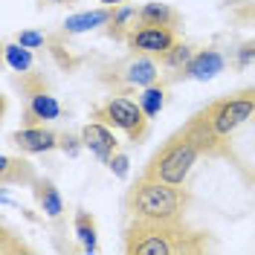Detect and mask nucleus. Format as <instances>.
Here are the masks:
<instances>
[{
  "mask_svg": "<svg viewBox=\"0 0 255 255\" xmlns=\"http://www.w3.org/2000/svg\"><path fill=\"white\" fill-rule=\"evenodd\" d=\"M139 105H142V111L154 119V116L165 108V87H162V84H151V87H145L142 96H139Z\"/></svg>",
  "mask_w": 255,
  "mask_h": 255,
  "instance_id": "obj_18",
  "label": "nucleus"
},
{
  "mask_svg": "<svg viewBox=\"0 0 255 255\" xmlns=\"http://www.w3.org/2000/svg\"><path fill=\"white\" fill-rule=\"evenodd\" d=\"M111 17H113V6H108V9H93V12H79V15H70L64 20V29L67 32H90L96 26L111 23Z\"/></svg>",
  "mask_w": 255,
  "mask_h": 255,
  "instance_id": "obj_13",
  "label": "nucleus"
},
{
  "mask_svg": "<svg viewBox=\"0 0 255 255\" xmlns=\"http://www.w3.org/2000/svg\"><path fill=\"white\" fill-rule=\"evenodd\" d=\"M206 247V232H191L183 221H130L125 229L128 255H194L203 253Z\"/></svg>",
  "mask_w": 255,
  "mask_h": 255,
  "instance_id": "obj_1",
  "label": "nucleus"
},
{
  "mask_svg": "<svg viewBox=\"0 0 255 255\" xmlns=\"http://www.w3.org/2000/svg\"><path fill=\"white\" fill-rule=\"evenodd\" d=\"M206 154V142L200 136V130L194 122H186L177 133H171L162 148H159L154 157L148 159L142 177L148 180H162V183H174V186H186V177L194 168V162Z\"/></svg>",
  "mask_w": 255,
  "mask_h": 255,
  "instance_id": "obj_2",
  "label": "nucleus"
},
{
  "mask_svg": "<svg viewBox=\"0 0 255 255\" xmlns=\"http://www.w3.org/2000/svg\"><path fill=\"white\" fill-rule=\"evenodd\" d=\"M223 55L218 49H200V52H194V58L186 64V70H183V79H194V81H209L215 79L218 73L223 70Z\"/></svg>",
  "mask_w": 255,
  "mask_h": 255,
  "instance_id": "obj_10",
  "label": "nucleus"
},
{
  "mask_svg": "<svg viewBox=\"0 0 255 255\" xmlns=\"http://www.w3.org/2000/svg\"><path fill=\"white\" fill-rule=\"evenodd\" d=\"M3 55H6V64L15 70V73H26L32 67V52L23 44H6V49H3Z\"/></svg>",
  "mask_w": 255,
  "mask_h": 255,
  "instance_id": "obj_19",
  "label": "nucleus"
},
{
  "mask_svg": "<svg viewBox=\"0 0 255 255\" xmlns=\"http://www.w3.org/2000/svg\"><path fill=\"white\" fill-rule=\"evenodd\" d=\"M96 119H102L105 125L119 128L130 142H142L145 136H148V122H151V116L142 111V105L130 102L125 96H111L96 111Z\"/></svg>",
  "mask_w": 255,
  "mask_h": 255,
  "instance_id": "obj_5",
  "label": "nucleus"
},
{
  "mask_svg": "<svg viewBox=\"0 0 255 255\" xmlns=\"http://www.w3.org/2000/svg\"><path fill=\"white\" fill-rule=\"evenodd\" d=\"M108 165H111V171L116 177H125L128 174V157H125V154H119V151L113 154V159L108 162Z\"/></svg>",
  "mask_w": 255,
  "mask_h": 255,
  "instance_id": "obj_22",
  "label": "nucleus"
},
{
  "mask_svg": "<svg viewBox=\"0 0 255 255\" xmlns=\"http://www.w3.org/2000/svg\"><path fill=\"white\" fill-rule=\"evenodd\" d=\"M12 145L23 154H44L61 145V133L49 130V128H23L12 133Z\"/></svg>",
  "mask_w": 255,
  "mask_h": 255,
  "instance_id": "obj_9",
  "label": "nucleus"
},
{
  "mask_svg": "<svg viewBox=\"0 0 255 255\" xmlns=\"http://www.w3.org/2000/svg\"><path fill=\"white\" fill-rule=\"evenodd\" d=\"M35 200H38V206L44 209V215L52 218V221H58L64 212V203H61V194L58 189L52 186V180H35Z\"/></svg>",
  "mask_w": 255,
  "mask_h": 255,
  "instance_id": "obj_14",
  "label": "nucleus"
},
{
  "mask_svg": "<svg viewBox=\"0 0 255 255\" xmlns=\"http://www.w3.org/2000/svg\"><path fill=\"white\" fill-rule=\"evenodd\" d=\"M0 180H3V186H9V183H32L35 180V171H32V165L26 159H12V157H0Z\"/></svg>",
  "mask_w": 255,
  "mask_h": 255,
  "instance_id": "obj_16",
  "label": "nucleus"
},
{
  "mask_svg": "<svg viewBox=\"0 0 255 255\" xmlns=\"http://www.w3.org/2000/svg\"><path fill=\"white\" fill-rule=\"evenodd\" d=\"M47 3H73V0H47Z\"/></svg>",
  "mask_w": 255,
  "mask_h": 255,
  "instance_id": "obj_26",
  "label": "nucleus"
},
{
  "mask_svg": "<svg viewBox=\"0 0 255 255\" xmlns=\"http://www.w3.org/2000/svg\"><path fill=\"white\" fill-rule=\"evenodd\" d=\"M250 61H255V41L253 44H244L238 49V67H247Z\"/></svg>",
  "mask_w": 255,
  "mask_h": 255,
  "instance_id": "obj_23",
  "label": "nucleus"
},
{
  "mask_svg": "<svg viewBox=\"0 0 255 255\" xmlns=\"http://www.w3.org/2000/svg\"><path fill=\"white\" fill-rule=\"evenodd\" d=\"M191 58H194V49H191L189 44H180V41H177L159 61L165 64V67H171V70H186V64H189Z\"/></svg>",
  "mask_w": 255,
  "mask_h": 255,
  "instance_id": "obj_20",
  "label": "nucleus"
},
{
  "mask_svg": "<svg viewBox=\"0 0 255 255\" xmlns=\"http://www.w3.org/2000/svg\"><path fill=\"white\" fill-rule=\"evenodd\" d=\"M102 3H105V6H122L125 0H102Z\"/></svg>",
  "mask_w": 255,
  "mask_h": 255,
  "instance_id": "obj_25",
  "label": "nucleus"
},
{
  "mask_svg": "<svg viewBox=\"0 0 255 255\" xmlns=\"http://www.w3.org/2000/svg\"><path fill=\"white\" fill-rule=\"evenodd\" d=\"M189 206V191L174 183H162V180H148L139 177L136 186H130L125 194V209L130 221H162V223H177L183 221Z\"/></svg>",
  "mask_w": 255,
  "mask_h": 255,
  "instance_id": "obj_4",
  "label": "nucleus"
},
{
  "mask_svg": "<svg viewBox=\"0 0 255 255\" xmlns=\"http://www.w3.org/2000/svg\"><path fill=\"white\" fill-rule=\"evenodd\" d=\"M125 44L133 52H142V55H151V58H162L177 44V38L171 26H145V23H139V29L130 32V38Z\"/></svg>",
  "mask_w": 255,
  "mask_h": 255,
  "instance_id": "obj_6",
  "label": "nucleus"
},
{
  "mask_svg": "<svg viewBox=\"0 0 255 255\" xmlns=\"http://www.w3.org/2000/svg\"><path fill=\"white\" fill-rule=\"evenodd\" d=\"M61 116V105H58V99L55 96L44 93V90H38V93H32L29 99V108H26V122H44V119H58Z\"/></svg>",
  "mask_w": 255,
  "mask_h": 255,
  "instance_id": "obj_12",
  "label": "nucleus"
},
{
  "mask_svg": "<svg viewBox=\"0 0 255 255\" xmlns=\"http://www.w3.org/2000/svg\"><path fill=\"white\" fill-rule=\"evenodd\" d=\"M81 145L102 162H111L113 154L119 151V139L105 122H87L81 128Z\"/></svg>",
  "mask_w": 255,
  "mask_h": 255,
  "instance_id": "obj_7",
  "label": "nucleus"
},
{
  "mask_svg": "<svg viewBox=\"0 0 255 255\" xmlns=\"http://www.w3.org/2000/svg\"><path fill=\"white\" fill-rule=\"evenodd\" d=\"M139 20H142L145 26H171V29H174L177 20H180V15H177L168 3H157V0H151V3L139 6Z\"/></svg>",
  "mask_w": 255,
  "mask_h": 255,
  "instance_id": "obj_15",
  "label": "nucleus"
},
{
  "mask_svg": "<svg viewBox=\"0 0 255 255\" xmlns=\"http://www.w3.org/2000/svg\"><path fill=\"white\" fill-rule=\"evenodd\" d=\"M119 79L125 81L128 87H151L157 84L159 79V67L151 55H142V52H133V58H128L122 67H119Z\"/></svg>",
  "mask_w": 255,
  "mask_h": 255,
  "instance_id": "obj_8",
  "label": "nucleus"
},
{
  "mask_svg": "<svg viewBox=\"0 0 255 255\" xmlns=\"http://www.w3.org/2000/svg\"><path fill=\"white\" fill-rule=\"evenodd\" d=\"M58 148H64V151H70L73 157H76V151H79V145H76V139L70 136V133H61V145Z\"/></svg>",
  "mask_w": 255,
  "mask_h": 255,
  "instance_id": "obj_24",
  "label": "nucleus"
},
{
  "mask_svg": "<svg viewBox=\"0 0 255 255\" xmlns=\"http://www.w3.org/2000/svg\"><path fill=\"white\" fill-rule=\"evenodd\" d=\"M203 139L209 145V157L226 154V139L238 130L241 125H247L250 119H255V90H241V93L223 96L218 102L206 105L200 113L191 116Z\"/></svg>",
  "mask_w": 255,
  "mask_h": 255,
  "instance_id": "obj_3",
  "label": "nucleus"
},
{
  "mask_svg": "<svg viewBox=\"0 0 255 255\" xmlns=\"http://www.w3.org/2000/svg\"><path fill=\"white\" fill-rule=\"evenodd\" d=\"M17 44H23L26 49H38V47H44V35L41 32H32V29L17 32Z\"/></svg>",
  "mask_w": 255,
  "mask_h": 255,
  "instance_id": "obj_21",
  "label": "nucleus"
},
{
  "mask_svg": "<svg viewBox=\"0 0 255 255\" xmlns=\"http://www.w3.org/2000/svg\"><path fill=\"white\" fill-rule=\"evenodd\" d=\"M73 226H76V238H79L81 250L84 253H96L99 250V238H96V221L90 212H84V209H79L76 212V221H73Z\"/></svg>",
  "mask_w": 255,
  "mask_h": 255,
  "instance_id": "obj_17",
  "label": "nucleus"
},
{
  "mask_svg": "<svg viewBox=\"0 0 255 255\" xmlns=\"http://www.w3.org/2000/svg\"><path fill=\"white\" fill-rule=\"evenodd\" d=\"M136 23H142L139 20V9H133V6H113V17H111V23H108V35H111L113 41H128L130 32L139 29Z\"/></svg>",
  "mask_w": 255,
  "mask_h": 255,
  "instance_id": "obj_11",
  "label": "nucleus"
}]
</instances>
